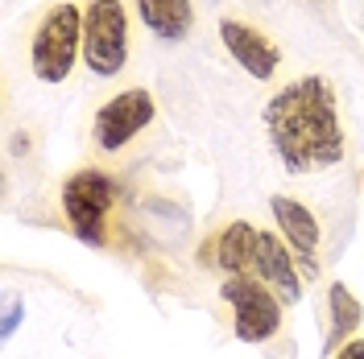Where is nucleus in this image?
<instances>
[{
    "instance_id": "39448f33",
    "label": "nucleus",
    "mask_w": 364,
    "mask_h": 359,
    "mask_svg": "<svg viewBox=\"0 0 364 359\" xmlns=\"http://www.w3.org/2000/svg\"><path fill=\"white\" fill-rule=\"evenodd\" d=\"M116 182L100 170H79L70 174L67 186H63V211H67L70 227L79 240L87 244H108V215L116 206Z\"/></svg>"
},
{
    "instance_id": "1a4fd4ad",
    "label": "nucleus",
    "mask_w": 364,
    "mask_h": 359,
    "mask_svg": "<svg viewBox=\"0 0 364 359\" xmlns=\"http://www.w3.org/2000/svg\"><path fill=\"white\" fill-rule=\"evenodd\" d=\"M273 219H277V227H282V236H286V244H290V252H294V260L306 272H315L318 269V260H315V252H318V219L298 199H286V194L273 199Z\"/></svg>"
},
{
    "instance_id": "20e7f679",
    "label": "nucleus",
    "mask_w": 364,
    "mask_h": 359,
    "mask_svg": "<svg viewBox=\"0 0 364 359\" xmlns=\"http://www.w3.org/2000/svg\"><path fill=\"white\" fill-rule=\"evenodd\" d=\"M83 62L91 74L112 79L129 62V17L120 0H91L83 9Z\"/></svg>"
},
{
    "instance_id": "9b49d317",
    "label": "nucleus",
    "mask_w": 364,
    "mask_h": 359,
    "mask_svg": "<svg viewBox=\"0 0 364 359\" xmlns=\"http://www.w3.org/2000/svg\"><path fill=\"white\" fill-rule=\"evenodd\" d=\"M327 302H331V331H327V338H323V351H340V338H348L356 326H360L364 306L348 293V285H340V281L327 289Z\"/></svg>"
},
{
    "instance_id": "f8f14e48",
    "label": "nucleus",
    "mask_w": 364,
    "mask_h": 359,
    "mask_svg": "<svg viewBox=\"0 0 364 359\" xmlns=\"http://www.w3.org/2000/svg\"><path fill=\"white\" fill-rule=\"evenodd\" d=\"M21 314H25V306H21V302H9V310H4V326H0V335H4V338H13V335H17V326H21Z\"/></svg>"
},
{
    "instance_id": "9d476101",
    "label": "nucleus",
    "mask_w": 364,
    "mask_h": 359,
    "mask_svg": "<svg viewBox=\"0 0 364 359\" xmlns=\"http://www.w3.org/2000/svg\"><path fill=\"white\" fill-rule=\"evenodd\" d=\"M136 13L166 42H182L195 25V4L191 0H136Z\"/></svg>"
},
{
    "instance_id": "f03ea898",
    "label": "nucleus",
    "mask_w": 364,
    "mask_h": 359,
    "mask_svg": "<svg viewBox=\"0 0 364 359\" xmlns=\"http://www.w3.org/2000/svg\"><path fill=\"white\" fill-rule=\"evenodd\" d=\"M211 265H220L224 272L232 277H257L261 285H269L282 302H290L294 306L298 297H302V277L294 269V252L282 244L277 236L269 231H257L252 223L245 219H236V223H228L220 231V240H215V260Z\"/></svg>"
},
{
    "instance_id": "f257e3e1",
    "label": "nucleus",
    "mask_w": 364,
    "mask_h": 359,
    "mask_svg": "<svg viewBox=\"0 0 364 359\" xmlns=\"http://www.w3.org/2000/svg\"><path fill=\"white\" fill-rule=\"evenodd\" d=\"M265 128L273 136V149L290 174L327 170L343 158V128L336 91L327 79L306 74L265 104Z\"/></svg>"
},
{
    "instance_id": "0eeeda50",
    "label": "nucleus",
    "mask_w": 364,
    "mask_h": 359,
    "mask_svg": "<svg viewBox=\"0 0 364 359\" xmlns=\"http://www.w3.org/2000/svg\"><path fill=\"white\" fill-rule=\"evenodd\" d=\"M154 95L149 91H120L112 95L100 112H95V124H91V133H95V145L104 149V153H116V149H124L129 140H133L141 128H149V120H154Z\"/></svg>"
},
{
    "instance_id": "6e6552de",
    "label": "nucleus",
    "mask_w": 364,
    "mask_h": 359,
    "mask_svg": "<svg viewBox=\"0 0 364 359\" xmlns=\"http://www.w3.org/2000/svg\"><path fill=\"white\" fill-rule=\"evenodd\" d=\"M220 42H224L228 54L249 70L252 79H261V83L273 79L277 67H282V50L249 21H232V17H224V21H220Z\"/></svg>"
},
{
    "instance_id": "ddd939ff",
    "label": "nucleus",
    "mask_w": 364,
    "mask_h": 359,
    "mask_svg": "<svg viewBox=\"0 0 364 359\" xmlns=\"http://www.w3.org/2000/svg\"><path fill=\"white\" fill-rule=\"evenodd\" d=\"M336 359H364V338H352V343H343Z\"/></svg>"
},
{
    "instance_id": "7ed1b4c3",
    "label": "nucleus",
    "mask_w": 364,
    "mask_h": 359,
    "mask_svg": "<svg viewBox=\"0 0 364 359\" xmlns=\"http://www.w3.org/2000/svg\"><path fill=\"white\" fill-rule=\"evenodd\" d=\"M83 54V13L63 0L42 17L33 29V45H29V67L42 83H63L75 67V58Z\"/></svg>"
},
{
    "instance_id": "423d86ee",
    "label": "nucleus",
    "mask_w": 364,
    "mask_h": 359,
    "mask_svg": "<svg viewBox=\"0 0 364 359\" xmlns=\"http://www.w3.org/2000/svg\"><path fill=\"white\" fill-rule=\"evenodd\" d=\"M224 302L236 310V338L240 343H265L282 326V297L261 285L257 277H228L224 281Z\"/></svg>"
}]
</instances>
